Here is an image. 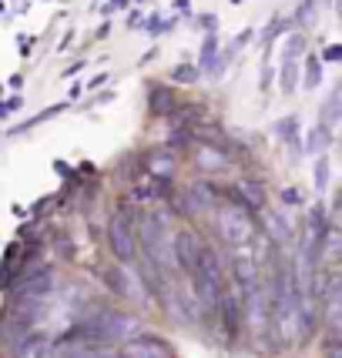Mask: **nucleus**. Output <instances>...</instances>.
I'll use <instances>...</instances> for the list:
<instances>
[{"label":"nucleus","mask_w":342,"mask_h":358,"mask_svg":"<svg viewBox=\"0 0 342 358\" xmlns=\"http://www.w3.org/2000/svg\"><path fill=\"white\" fill-rule=\"evenodd\" d=\"M215 54H218V41H215V34H208V41H205V47H202V67H212V71H215L218 67Z\"/></svg>","instance_id":"16"},{"label":"nucleus","mask_w":342,"mask_h":358,"mask_svg":"<svg viewBox=\"0 0 342 358\" xmlns=\"http://www.w3.org/2000/svg\"><path fill=\"white\" fill-rule=\"evenodd\" d=\"M218 318H221V328L228 338H238V331L245 325V308H242V298H235L232 292H221V301H218Z\"/></svg>","instance_id":"7"},{"label":"nucleus","mask_w":342,"mask_h":358,"mask_svg":"<svg viewBox=\"0 0 342 358\" xmlns=\"http://www.w3.org/2000/svg\"><path fill=\"white\" fill-rule=\"evenodd\" d=\"M202 241H198V234L191 231V228H182V231L171 234V258H175V265L178 271H185L188 278L195 275V268H198V255H202Z\"/></svg>","instance_id":"4"},{"label":"nucleus","mask_w":342,"mask_h":358,"mask_svg":"<svg viewBox=\"0 0 342 358\" xmlns=\"http://www.w3.org/2000/svg\"><path fill=\"white\" fill-rule=\"evenodd\" d=\"M312 185H315V191H326V185H329V161L322 155L315 157V168H312Z\"/></svg>","instance_id":"14"},{"label":"nucleus","mask_w":342,"mask_h":358,"mask_svg":"<svg viewBox=\"0 0 342 358\" xmlns=\"http://www.w3.org/2000/svg\"><path fill=\"white\" fill-rule=\"evenodd\" d=\"M64 358H97V352H94L91 345H74V348L64 352Z\"/></svg>","instance_id":"20"},{"label":"nucleus","mask_w":342,"mask_h":358,"mask_svg":"<svg viewBox=\"0 0 342 358\" xmlns=\"http://www.w3.org/2000/svg\"><path fill=\"white\" fill-rule=\"evenodd\" d=\"M322 61H342V44H329L322 50Z\"/></svg>","instance_id":"21"},{"label":"nucleus","mask_w":342,"mask_h":358,"mask_svg":"<svg viewBox=\"0 0 342 358\" xmlns=\"http://www.w3.org/2000/svg\"><path fill=\"white\" fill-rule=\"evenodd\" d=\"M121 358H175V348L155 335H135L121 345Z\"/></svg>","instance_id":"6"},{"label":"nucleus","mask_w":342,"mask_h":358,"mask_svg":"<svg viewBox=\"0 0 342 358\" xmlns=\"http://www.w3.org/2000/svg\"><path fill=\"white\" fill-rule=\"evenodd\" d=\"M148 108H151V114H158V117L175 114V110H178V104H175V91L165 87V84H151V91H148Z\"/></svg>","instance_id":"8"},{"label":"nucleus","mask_w":342,"mask_h":358,"mask_svg":"<svg viewBox=\"0 0 342 358\" xmlns=\"http://www.w3.org/2000/svg\"><path fill=\"white\" fill-rule=\"evenodd\" d=\"M282 201H285V204H299V191H296V187H285V191H282Z\"/></svg>","instance_id":"22"},{"label":"nucleus","mask_w":342,"mask_h":358,"mask_svg":"<svg viewBox=\"0 0 342 358\" xmlns=\"http://www.w3.org/2000/svg\"><path fill=\"white\" fill-rule=\"evenodd\" d=\"M322 84V67H319V57L315 54H309V61H306V87L309 91H315Z\"/></svg>","instance_id":"13"},{"label":"nucleus","mask_w":342,"mask_h":358,"mask_svg":"<svg viewBox=\"0 0 342 358\" xmlns=\"http://www.w3.org/2000/svg\"><path fill=\"white\" fill-rule=\"evenodd\" d=\"M279 131L285 134L289 144H296L299 141V117H289V121H279Z\"/></svg>","instance_id":"19"},{"label":"nucleus","mask_w":342,"mask_h":358,"mask_svg":"<svg viewBox=\"0 0 342 358\" xmlns=\"http://www.w3.org/2000/svg\"><path fill=\"white\" fill-rule=\"evenodd\" d=\"M195 161L205 171H221V168H228V151L225 148H212V144H198Z\"/></svg>","instance_id":"10"},{"label":"nucleus","mask_w":342,"mask_h":358,"mask_svg":"<svg viewBox=\"0 0 342 358\" xmlns=\"http://www.w3.org/2000/svg\"><path fill=\"white\" fill-rule=\"evenodd\" d=\"M265 228H268V238H272V241H289V234H292L289 221L282 218L279 211H268V215H265Z\"/></svg>","instance_id":"11"},{"label":"nucleus","mask_w":342,"mask_h":358,"mask_svg":"<svg viewBox=\"0 0 342 358\" xmlns=\"http://www.w3.org/2000/svg\"><path fill=\"white\" fill-rule=\"evenodd\" d=\"M326 144H329V124L312 127L309 131V151L312 155H315V151H326Z\"/></svg>","instance_id":"15"},{"label":"nucleus","mask_w":342,"mask_h":358,"mask_svg":"<svg viewBox=\"0 0 342 358\" xmlns=\"http://www.w3.org/2000/svg\"><path fill=\"white\" fill-rule=\"evenodd\" d=\"M50 285H54V271H50V268H37V271H31V275L14 288V301L17 305H37V301L50 292Z\"/></svg>","instance_id":"5"},{"label":"nucleus","mask_w":342,"mask_h":358,"mask_svg":"<svg viewBox=\"0 0 342 358\" xmlns=\"http://www.w3.org/2000/svg\"><path fill=\"white\" fill-rule=\"evenodd\" d=\"M108 245H111V255L118 262H131L138 255V231H135V221L121 211H114L108 221Z\"/></svg>","instance_id":"2"},{"label":"nucleus","mask_w":342,"mask_h":358,"mask_svg":"<svg viewBox=\"0 0 342 358\" xmlns=\"http://www.w3.org/2000/svg\"><path fill=\"white\" fill-rule=\"evenodd\" d=\"M171 78L178 80V84H195V80H198V67H191V64H178V67L171 71Z\"/></svg>","instance_id":"17"},{"label":"nucleus","mask_w":342,"mask_h":358,"mask_svg":"<svg viewBox=\"0 0 342 358\" xmlns=\"http://www.w3.org/2000/svg\"><path fill=\"white\" fill-rule=\"evenodd\" d=\"M218 234H221L225 245L245 248V245H252V241L259 238V224H255V218H252V211L245 204L232 201L218 211Z\"/></svg>","instance_id":"1"},{"label":"nucleus","mask_w":342,"mask_h":358,"mask_svg":"<svg viewBox=\"0 0 342 358\" xmlns=\"http://www.w3.org/2000/svg\"><path fill=\"white\" fill-rule=\"evenodd\" d=\"M282 91L292 94L296 91V64H292V57L285 61V67H282Z\"/></svg>","instance_id":"18"},{"label":"nucleus","mask_w":342,"mask_h":358,"mask_svg":"<svg viewBox=\"0 0 342 358\" xmlns=\"http://www.w3.org/2000/svg\"><path fill=\"white\" fill-rule=\"evenodd\" d=\"M171 161H175V157H171V151H158V155H151V164H148V168L155 171V178H168L171 168H175Z\"/></svg>","instance_id":"12"},{"label":"nucleus","mask_w":342,"mask_h":358,"mask_svg":"<svg viewBox=\"0 0 342 358\" xmlns=\"http://www.w3.org/2000/svg\"><path fill=\"white\" fill-rule=\"evenodd\" d=\"M339 211H342V191L336 194V204H332V215H339Z\"/></svg>","instance_id":"23"},{"label":"nucleus","mask_w":342,"mask_h":358,"mask_svg":"<svg viewBox=\"0 0 342 358\" xmlns=\"http://www.w3.org/2000/svg\"><path fill=\"white\" fill-rule=\"evenodd\" d=\"M14 358H50V338L47 335H27L14 345Z\"/></svg>","instance_id":"9"},{"label":"nucleus","mask_w":342,"mask_h":358,"mask_svg":"<svg viewBox=\"0 0 342 358\" xmlns=\"http://www.w3.org/2000/svg\"><path fill=\"white\" fill-rule=\"evenodd\" d=\"M259 268H262V255L255 248V241L245 248H232V275L235 285L242 288V298L259 292Z\"/></svg>","instance_id":"3"}]
</instances>
